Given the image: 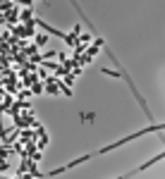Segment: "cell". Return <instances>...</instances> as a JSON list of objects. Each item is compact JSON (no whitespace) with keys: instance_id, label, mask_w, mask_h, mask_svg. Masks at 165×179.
<instances>
[{"instance_id":"cell-4","label":"cell","mask_w":165,"mask_h":179,"mask_svg":"<svg viewBox=\"0 0 165 179\" xmlns=\"http://www.w3.org/2000/svg\"><path fill=\"white\" fill-rule=\"evenodd\" d=\"M41 91H43V88H41V84H34V91H31V93H34V96H38Z\"/></svg>"},{"instance_id":"cell-1","label":"cell","mask_w":165,"mask_h":179,"mask_svg":"<svg viewBox=\"0 0 165 179\" xmlns=\"http://www.w3.org/2000/svg\"><path fill=\"white\" fill-rule=\"evenodd\" d=\"M163 129V124H153V127H146L144 132H137V134H129L127 139H120V141H115V143H110V146H105V148H101L98 153H108V151H112V148H120V146H124L127 141H132V139H139V136H144V134H151V132H160Z\"/></svg>"},{"instance_id":"cell-2","label":"cell","mask_w":165,"mask_h":179,"mask_svg":"<svg viewBox=\"0 0 165 179\" xmlns=\"http://www.w3.org/2000/svg\"><path fill=\"white\" fill-rule=\"evenodd\" d=\"M160 160H163V153H158V155H156L153 160H148V162H144V165L139 167L137 172H144V170H148V167H153V162H160Z\"/></svg>"},{"instance_id":"cell-6","label":"cell","mask_w":165,"mask_h":179,"mask_svg":"<svg viewBox=\"0 0 165 179\" xmlns=\"http://www.w3.org/2000/svg\"><path fill=\"white\" fill-rule=\"evenodd\" d=\"M0 170H2V172L7 170V162H5V160H0Z\"/></svg>"},{"instance_id":"cell-7","label":"cell","mask_w":165,"mask_h":179,"mask_svg":"<svg viewBox=\"0 0 165 179\" xmlns=\"http://www.w3.org/2000/svg\"><path fill=\"white\" fill-rule=\"evenodd\" d=\"M19 2H22V5H27V7L31 5V0H19Z\"/></svg>"},{"instance_id":"cell-5","label":"cell","mask_w":165,"mask_h":179,"mask_svg":"<svg viewBox=\"0 0 165 179\" xmlns=\"http://www.w3.org/2000/svg\"><path fill=\"white\" fill-rule=\"evenodd\" d=\"M103 72L108 74V77H115V79H117V77H120V74H117V72H112V69H103Z\"/></svg>"},{"instance_id":"cell-3","label":"cell","mask_w":165,"mask_h":179,"mask_svg":"<svg viewBox=\"0 0 165 179\" xmlns=\"http://www.w3.org/2000/svg\"><path fill=\"white\" fill-rule=\"evenodd\" d=\"M48 43V36H36V46L41 48V46H46Z\"/></svg>"},{"instance_id":"cell-8","label":"cell","mask_w":165,"mask_h":179,"mask_svg":"<svg viewBox=\"0 0 165 179\" xmlns=\"http://www.w3.org/2000/svg\"><path fill=\"white\" fill-rule=\"evenodd\" d=\"M0 24H5V14L0 12Z\"/></svg>"}]
</instances>
